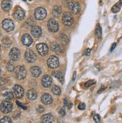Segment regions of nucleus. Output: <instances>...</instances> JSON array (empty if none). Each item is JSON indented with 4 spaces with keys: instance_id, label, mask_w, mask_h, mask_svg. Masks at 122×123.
I'll return each mask as SVG.
<instances>
[{
    "instance_id": "1",
    "label": "nucleus",
    "mask_w": 122,
    "mask_h": 123,
    "mask_svg": "<svg viewBox=\"0 0 122 123\" xmlns=\"http://www.w3.org/2000/svg\"><path fill=\"white\" fill-rule=\"evenodd\" d=\"M15 77L18 80H23L26 77V70L23 66H17L14 70Z\"/></svg>"
},
{
    "instance_id": "2",
    "label": "nucleus",
    "mask_w": 122,
    "mask_h": 123,
    "mask_svg": "<svg viewBox=\"0 0 122 123\" xmlns=\"http://www.w3.org/2000/svg\"><path fill=\"white\" fill-rule=\"evenodd\" d=\"M35 17L38 20H44L46 17V11L44 8H38L35 11Z\"/></svg>"
},
{
    "instance_id": "3",
    "label": "nucleus",
    "mask_w": 122,
    "mask_h": 123,
    "mask_svg": "<svg viewBox=\"0 0 122 123\" xmlns=\"http://www.w3.org/2000/svg\"><path fill=\"white\" fill-rule=\"evenodd\" d=\"M13 109V104L8 101H4L0 105V110L4 113H10Z\"/></svg>"
},
{
    "instance_id": "4",
    "label": "nucleus",
    "mask_w": 122,
    "mask_h": 123,
    "mask_svg": "<svg viewBox=\"0 0 122 123\" xmlns=\"http://www.w3.org/2000/svg\"><path fill=\"white\" fill-rule=\"evenodd\" d=\"M62 22L66 26H70L74 23V18L68 12H64L62 17Z\"/></svg>"
},
{
    "instance_id": "5",
    "label": "nucleus",
    "mask_w": 122,
    "mask_h": 123,
    "mask_svg": "<svg viewBox=\"0 0 122 123\" xmlns=\"http://www.w3.org/2000/svg\"><path fill=\"white\" fill-rule=\"evenodd\" d=\"M47 65L50 68H56L59 66L58 59L55 56H51L47 60Z\"/></svg>"
},
{
    "instance_id": "6",
    "label": "nucleus",
    "mask_w": 122,
    "mask_h": 123,
    "mask_svg": "<svg viewBox=\"0 0 122 123\" xmlns=\"http://www.w3.org/2000/svg\"><path fill=\"white\" fill-rule=\"evenodd\" d=\"M47 26H48L49 30H50L51 32H58V28H59L58 22L55 19H50L49 20L48 23H47Z\"/></svg>"
},
{
    "instance_id": "7",
    "label": "nucleus",
    "mask_w": 122,
    "mask_h": 123,
    "mask_svg": "<svg viewBox=\"0 0 122 123\" xmlns=\"http://www.w3.org/2000/svg\"><path fill=\"white\" fill-rule=\"evenodd\" d=\"M36 48H37V50L38 52V53L42 56H44L46 55H47L48 53V47L46 44H44V43H41V44H38L36 46Z\"/></svg>"
},
{
    "instance_id": "8",
    "label": "nucleus",
    "mask_w": 122,
    "mask_h": 123,
    "mask_svg": "<svg viewBox=\"0 0 122 123\" xmlns=\"http://www.w3.org/2000/svg\"><path fill=\"white\" fill-rule=\"evenodd\" d=\"M2 27L7 32H11L14 29V24L12 20L9 19H5L2 21Z\"/></svg>"
},
{
    "instance_id": "9",
    "label": "nucleus",
    "mask_w": 122,
    "mask_h": 123,
    "mask_svg": "<svg viewBox=\"0 0 122 123\" xmlns=\"http://www.w3.org/2000/svg\"><path fill=\"white\" fill-rule=\"evenodd\" d=\"M68 8L73 14H77L80 11V5L78 2H70L68 3Z\"/></svg>"
},
{
    "instance_id": "10",
    "label": "nucleus",
    "mask_w": 122,
    "mask_h": 123,
    "mask_svg": "<svg viewBox=\"0 0 122 123\" xmlns=\"http://www.w3.org/2000/svg\"><path fill=\"white\" fill-rule=\"evenodd\" d=\"M9 56L12 61H17L19 59L20 57V52L19 50V49H17L16 47L12 48L11 50L10 51Z\"/></svg>"
},
{
    "instance_id": "11",
    "label": "nucleus",
    "mask_w": 122,
    "mask_h": 123,
    "mask_svg": "<svg viewBox=\"0 0 122 123\" xmlns=\"http://www.w3.org/2000/svg\"><path fill=\"white\" fill-rule=\"evenodd\" d=\"M25 58L28 62L32 63V62H34L36 60L37 56H36L35 53L32 50H28L25 53Z\"/></svg>"
},
{
    "instance_id": "12",
    "label": "nucleus",
    "mask_w": 122,
    "mask_h": 123,
    "mask_svg": "<svg viewBox=\"0 0 122 123\" xmlns=\"http://www.w3.org/2000/svg\"><path fill=\"white\" fill-rule=\"evenodd\" d=\"M21 41H22V43L25 45V46H30L33 42V40L32 38V37L30 36L29 34H24L23 36H22V38H21Z\"/></svg>"
},
{
    "instance_id": "13",
    "label": "nucleus",
    "mask_w": 122,
    "mask_h": 123,
    "mask_svg": "<svg viewBox=\"0 0 122 123\" xmlns=\"http://www.w3.org/2000/svg\"><path fill=\"white\" fill-rule=\"evenodd\" d=\"M14 95L17 98H23L24 95V90L22 86L19 85H15L14 86Z\"/></svg>"
},
{
    "instance_id": "14",
    "label": "nucleus",
    "mask_w": 122,
    "mask_h": 123,
    "mask_svg": "<svg viewBox=\"0 0 122 123\" xmlns=\"http://www.w3.org/2000/svg\"><path fill=\"white\" fill-rule=\"evenodd\" d=\"M50 48H51V50L53 52H55V53H57V54H62V52H63V48L61 47L58 44V43H56V42H52V43H51Z\"/></svg>"
},
{
    "instance_id": "15",
    "label": "nucleus",
    "mask_w": 122,
    "mask_h": 123,
    "mask_svg": "<svg viewBox=\"0 0 122 123\" xmlns=\"http://www.w3.org/2000/svg\"><path fill=\"white\" fill-rule=\"evenodd\" d=\"M41 83L43 85V86H44L46 88L50 87L52 84V78L49 75H44L42 77Z\"/></svg>"
},
{
    "instance_id": "16",
    "label": "nucleus",
    "mask_w": 122,
    "mask_h": 123,
    "mask_svg": "<svg viewBox=\"0 0 122 123\" xmlns=\"http://www.w3.org/2000/svg\"><path fill=\"white\" fill-rule=\"evenodd\" d=\"M14 17L16 18L17 20H21L23 19L24 17H25V12H24V11L22 10L21 8H17L14 11Z\"/></svg>"
},
{
    "instance_id": "17",
    "label": "nucleus",
    "mask_w": 122,
    "mask_h": 123,
    "mask_svg": "<svg viewBox=\"0 0 122 123\" xmlns=\"http://www.w3.org/2000/svg\"><path fill=\"white\" fill-rule=\"evenodd\" d=\"M41 101L44 104H50L52 102V98L50 94L44 93L41 96Z\"/></svg>"
},
{
    "instance_id": "18",
    "label": "nucleus",
    "mask_w": 122,
    "mask_h": 123,
    "mask_svg": "<svg viewBox=\"0 0 122 123\" xmlns=\"http://www.w3.org/2000/svg\"><path fill=\"white\" fill-rule=\"evenodd\" d=\"M31 32L35 38H39L42 34V30L39 26H33L31 29Z\"/></svg>"
},
{
    "instance_id": "19",
    "label": "nucleus",
    "mask_w": 122,
    "mask_h": 123,
    "mask_svg": "<svg viewBox=\"0 0 122 123\" xmlns=\"http://www.w3.org/2000/svg\"><path fill=\"white\" fill-rule=\"evenodd\" d=\"M42 123H52L53 122V116L50 113L44 115L41 117Z\"/></svg>"
},
{
    "instance_id": "20",
    "label": "nucleus",
    "mask_w": 122,
    "mask_h": 123,
    "mask_svg": "<svg viewBox=\"0 0 122 123\" xmlns=\"http://www.w3.org/2000/svg\"><path fill=\"white\" fill-rule=\"evenodd\" d=\"M31 73L33 77H38L41 74V70L38 66H34L31 68Z\"/></svg>"
},
{
    "instance_id": "21",
    "label": "nucleus",
    "mask_w": 122,
    "mask_h": 123,
    "mask_svg": "<svg viewBox=\"0 0 122 123\" xmlns=\"http://www.w3.org/2000/svg\"><path fill=\"white\" fill-rule=\"evenodd\" d=\"M37 92H36V91L35 89H30L27 92V97L29 100L31 101H34L35 100L36 98H37Z\"/></svg>"
},
{
    "instance_id": "22",
    "label": "nucleus",
    "mask_w": 122,
    "mask_h": 123,
    "mask_svg": "<svg viewBox=\"0 0 122 123\" xmlns=\"http://www.w3.org/2000/svg\"><path fill=\"white\" fill-rule=\"evenodd\" d=\"M61 14H62V8L58 5H55L53 8V10H52L53 16L58 17L61 15Z\"/></svg>"
},
{
    "instance_id": "23",
    "label": "nucleus",
    "mask_w": 122,
    "mask_h": 123,
    "mask_svg": "<svg viewBox=\"0 0 122 123\" xmlns=\"http://www.w3.org/2000/svg\"><path fill=\"white\" fill-rule=\"evenodd\" d=\"M53 76L57 78L58 80L60 81L61 83H64V75L62 72H59V71H56V72H54L53 73Z\"/></svg>"
},
{
    "instance_id": "24",
    "label": "nucleus",
    "mask_w": 122,
    "mask_h": 123,
    "mask_svg": "<svg viewBox=\"0 0 122 123\" xmlns=\"http://www.w3.org/2000/svg\"><path fill=\"white\" fill-rule=\"evenodd\" d=\"M11 8V2L10 1H3L2 2V8L4 11H8Z\"/></svg>"
},
{
    "instance_id": "25",
    "label": "nucleus",
    "mask_w": 122,
    "mask_h": 123,
    "mask_svg": "<svg viewBox=\"0 0 122 123\" xmlns=\"http://www.w3.org/2000/svg\"><path fill=\"white\" fill-rule=\"evenodd\" d=\"M95 35L98 39H101L102 38V29L100 26V24H97L95 29Z\"/></svg>"
},
{
    "instance_id": "26",
    "label": "nucleus",
    "mask_w": 122,
    "mask_h": 123,
    "mask_svg": "<svg viewBox=\"0 0 122 123\" xmlns=\"http://www.w3.org/2000/svg\"><path fill=\"white\" fill-rule=\"evenodd\" d=\"M121 4H122V1L120 2L119 3L115 4V5L113 6V7L112 8V11L113 12V13H118V12L120 11V9H121Z\"/></svg>"
},
{
    "instance_id": "27",
    "label": "nucleus",
    "mask_w": 122,
    "mask_h": 123,
    "mask_svg": "<svg viewBox=\"0 0 122 123\" xmlns=\"http://www.w3.org/2000/svg\"><path fill=\"white\" fill-rule=\"evenodd\" d=\"M52 93L54 95H60L61 92H62L61 89L58 86H54L52 87Z\"/></svg>"
},
{
    "instance_id": "28",
    "label": "nucleus",
    "mask_w": 122,
    "mask_h": 123,
    "mask_svg": "<svg viewBox=\"0 0 122 123\" xmlns=\"http://www.w3.org/2000/svg\"><path fill=\"white\" fill-rule=\"evenodd\" d=\"M3 95L5 97V98L7 99V101L12 100L14 98V95H13V93H12L11 92H5V93Z\"/></svg>"
},
{
    "instance_id": "29",
    "label": "nucleus",
    "mask_w": 122,
    "mask_h": 123,
    "mask_svg": "<svg viewBox=\"0 0 122 123\" xmlns=\"http://www.w3.org/2000/svg\"><path fill=\"white\" fill-rule=\"evenodd\" d=\"M7 69L8 71L11 72V71H14L15 70V67L14 65V63L12 62H9L7 65Z\"/></svg>"
},
{
    "instance_id": "30",
    "label": "nucleus",
    "mask_w": 122,
    "mask_h": 123,
    "mask_svg": "<svg viewBox=\"0 0 122 123\" xmlns=\"http://www.w3.org/2000/svg\"><path fill=\"white\" fill-rule=\"evenodd\" d=\"M0 123H12V121L8 116H5L0 120Z\"/></svg>"
},
{
    "instance_id": "31",
    "label": "nucleus",
    "mask_w": 122,
    "mask_h": 123,
    "mask_svg": "<svg viewBox=\"0 0 122 123\" xmlns=\"http://www.w3.org/2000/svg\"><path fill=\"white\" fill-rule=\"evenodd\" d=\"M61 40L64 43V44H67L68 42V38L65 34H62L61 35Z\"/></svg>"
},
{
    "instance_id": "32",
    "label": "nucleus",
    "mask_w": 122,
    "mask_h": 123,
    "mask_svg": "<svg viewBox=\"0 0 122 123\" xmlns=\"http://www.w3.org/2000/svg\"><path fill=\"white\" fill-rule=\"evenodd\" d=\"M3 44H5V47H8V46H10L11 44V40L8 38H5L3 39Z\"/></svg>"
},
{
    "instance_id": "33",
    "label": "nucleus",
    "mask_w": 122,
    "mask_h": 123,
    "mask_svg": "<svg viewBox=\"0 0 122 123\" xmlns=\"http://www.w3.org/2000/svg\"><path fill=\"white\" fill-rule=\"evenodd\" d=\"M94 84H95V81L94 80H89V81H88V82H86V83H85V86L86 87V88H88V87L91 86H92Z\"/></svg>"
},
{
    "instance_id": "34",
    "label": "nucleus",
    "mask_w": 122,
    "mask_h": 123,
    "mask_svg": "<svg viewBox=\"0 0 122 123\" xmlns=\"http://www.w3.org/2000/svg\"><path fill=\"white\" fill-rule=\"evenodd\" d=\"M94 120L96 123H100L101 122V120H100V116L98 115V114H96L94 116Z\"/></svg>"
},
{
    "instance_id": "35",
    "label": "nucleus",
    "mask_w": 122,
    "mask_h": 123,
    "mask_svg": "<svg viewBox=\"0 0 122 123\" xmlns=\"http://www.w3.org/2000/svg\"><path fill=\"white\" fill-rule=\"evenodd\" d=\"M36 110H37L38 113H43L44 111V107L39 105V106L37 107V108H36Z\"/></svg>"
},
{
    "instance_id": "36",
    "label": "nucleus",
    "mask_w": 122,
    "mask_h": 123,
    "mask_svg": "<svg viewBox=\"0 0 122 123\" xmlns=\"http://www.w3.org/2000/svg\"><path fill=\"white\" fill-rule=\"evenodd\" d=\"M59 114L62 116V117H64V116H65V110H64V108L63 107V108H62L60 110V111H59Z\"/></svg>"
},
{
    "instance_id": "37",
    "label": "nucleus",
    "mask_w": 122,
    "mask_h": 123,
    "mask_svg": "<svg viewBox=\"0 0 122 123\" xmlns=\"http://www.w3.org/2000/svg\"><path fill=\"white\" fill-rule=\"evenodd\" d=\"M6 83H7V80H6L5 78H0V85L1 86L5 85Z\"/></svg>"
},
{
    "instance_id": "38",
    "label": "nucleus",
    "mask_w": 122,
    "mask_h": 123,
    "mask_svg": "<svg viewBox=\"0 0 122 123\" xmlns=\"http://www.w3.org/2000/svg\"><path fill=\"white\" fill-rule=\"evenodd\" d=\"M79 109H80V110H85V104L84 103L80 104V105H79Z\"/></svg>"
},
{
    "instance_id": "39",
    "label": "nucleus",
    "mask_w": 122,
    "mask_h": 123,
    "mask_svg": "<svg viewBox=\"0 0 122 123\" xmlns=\"http://www.w3.org/2000/svg\"><path fill=\"white\" fill-rule=\"evenodd\" d=\"M91 49H87V50L85 51V53L84 54L85 55V56H89V55L91 54Z\"/></svg>"
},
{
    "instance_id": "40",
    "label": "nucleus",
    "mask_w": 122,
    "mask_h": 123,
    "mask_svg": "<svg viewBox=\"0 0 122 123\" xmlns=\"http://www.w3.org/2000/svg\"><path fill=\"white\" fill-rule=\"evenodd\" d=\"M115 47H116V44H115V43H114V44H112V47H111V50H110L111 52L113 51V50L115 48Z\"/></svg>"
},
{
    "instance_id": "41",
    "label": "nucleus",
    "mask_w": 122,
    "mask_h": 123,
    "mask_svg": "<svg viewBox=\"0 0 122 123\" xmlns=\"http://www.w3.org/2000/svg\"><path fill=\"white\" fill-rule=\"evenodd\" d=\"M17 104H18V105H19L20 107H23V109H25V110L26 109V107L25 106H23V105H22V104H20V102H19V101H17Z\"/></svg>"
},
{
    "instance_id": "42",
    "label": "nucleus",
    "mask_w": 122,
    "mask_h": 123,
    "mask_svg": "<svg viewBox=\"0 0 122 123\" xmlns=\"http://www.w3.org/2000/svg\"><path fill=\"white\" fill-rule=\"evenodd\" d=\"M104 89H105V87H104V86H103V87L101 88V89H100V90H99L97 92H98V93H100V92H103V90H104Z\"/></svg>"
},
{
    "instance_id": "43",
    "label": "nucleus",
    "mask_w": 122,
    "mask_h": 123,
    "mask_svg": "<svg viewBox=\"0 0 122 123\" xmlns=\"http://www.w3.org/2000/svg\"><path fill=\"white\" fill-rule=\"evenodd\" d=\"M64 106H67V104H68V101H67V98H64Z\"/></svg>"
},
{
    "instance_id": "44",
    "label": "nucleus",
    "mask_w": 122,
    "mask_h": 123,
    "mask_svg": "<svg viewBox=\"0 0 122 123\" xmlns=\"http://www.w3.org/2000/svg\"><path fill=\"white\" fill-rule=\"evenodd\" d=\"M72 106H73V104L70 103V104H68V109H71L72 108Z\"/></svg>"
},
{
    "instance_id": "45",
    "label": "nucleus",
    "mask_w": 122,
    "mask_h": 123,
    "mask_svg": "<svg viewBox=\"0 0 122 123\" xmlns=\"http://www.w3.org/2000/svg\"><path fill=\"white\" fill-rule=\"evenodd\" d=\"M75 77H76V72L74 74V78H73V80H75Z\"/></svg>"
},
{
    "instance_id": "46",
    "label": "nucleus",
    "mask_w": 122,
    "mask_h": 123,
    "mask_svg": "<svg viewBox=\"0 0 122 123\" xmlns=\"http://www.w3.org/2000/svg\"><path fill=\"white\" fill-rule=\"evenodd\" d=\"M0 74H1V69H0Z\"/></svg>"
}]
</instances>
